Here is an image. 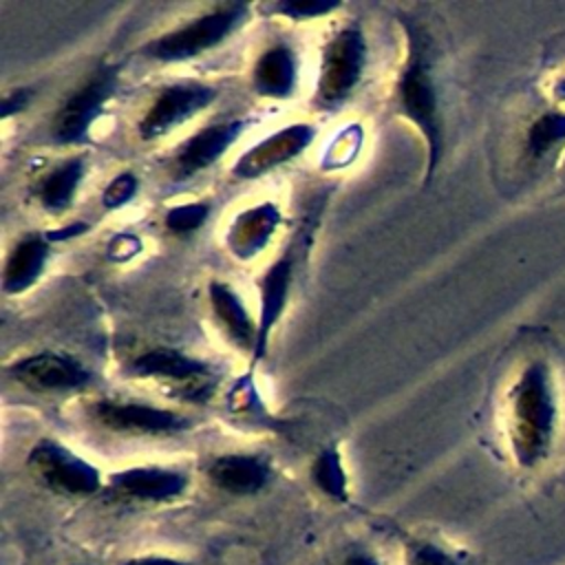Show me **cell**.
<instances>
[{
    "label": "cell",
    "instance_id": "1",
    "mask_svg": "<svg viewBox=\"0 0 565 565\" xmlns=\"http://www.w3.org/2000/svg\"><path fill=\"white\" fill-rule=\"evenodd\" d=\"M556 435V393L547 366L530 364L512 393L510 444L519 466L541 463Z\"/></svg>",
    "mask_w": 565,
    "mask_h": 565
},
{
    "label": "cell",
    "instance_id": "2",
    "mask_svg": "<svg viewBox=\"0 0 565 565\" xmlns=\"http://www.w3.org/2000/svg\"><path fill=\"white\" fill-rule=\"evenodd\" d=\"M411 53L408 62L397 82V104L402 113L424 132L428 141V179L439 163L444 132L439 117V97L435 88V79L430 75V64L426 57L424 40L415 29H408Z\"/></svg>",
    "mask_w": 565,
    "mask_h": 565
},
{
    "label": "cell",
    "instance_id": "3",
    "mask_svg": "<svg viewBox=\"0 0 565 565\" xmlns=\"http://www.w3.org/2000/svg\"><path fill=\"white\" fill-rule=\"evenodd\" d=\"M247 15V7L241 2L223 4L214 9L212 13L201 15L199 20L170 31L152 42L146 44L143 53L152 60L161 62H179V60H190L218 42H223Z\"/></svg>",
    "mask_w": 565,
    "mask_h": 565
},
{
    "label": "cell",
    "instance_id": "4",
    "mask_svg": "<svg viewBox=\"0 0 565 565\" xmlns=\"http://www.w3.org/2000/svg\"><path fill=\"white\" fill-rule=\"evenodd\" d=\"M117 68L115 66H99L60 108L53 121V137L60 143L79 141L90 124L99 117L104 104L117 90Z\"/></svg>",
    "mask_w": 565,
    "mask_h": 565
},
{
    "label": "cell",
    "instance_id": "5",
    "mask_svg": "<svg viewBox=\"0 0 565 565\" xmlns=\"http://www.w3.org/2000/svg\"><path fill=\"white\" fill-rule=\"evenodd\" d=\"M364 68V38L355 26L342 29L324 49L318 99L327 106L342 102Z\"/></svg>",
    "mask_w": 565,
    "mask_h": 565
},
{
    "label": "cell",
    "instance_id": "6",
    "mask_svg": "<svg viewBox=\"0 0 565 565\" xmlns=\"http://www.w3.org/2000/svg\"><path fill=\"white\" fill-rule=\"evenodd\" d=\"M29 463L49 488L62 494H93L102 486L99 470L93 463L55 441L38 444L29 455Z\"/></svg>",
    "mask_w": 565,
    "mask_h": 565
},
{
    "label": "cell",
    "instance_id": "7",
    "mask_svg": "<svg viewBox=\"0 0 565 565\" xmlns=\"http://www.w3.org/2000/svg\"><path fill=\"white\" fill-rule=\"evenodd\" d=\"M214 99V88L205 84H177L166 86L148 113L143 115L139 130L146 139L161 137L168 130L181 126L185 119L203 110Z\"/></svg>",
    "mask_w": 565,
    "mask_h": 565
},
{
    "label": "cell",
    "instance_id": "8",
    "mask_svg": "<svg viewBox=\"0 0 565 565\" xmlns=\"http://www.w3.org/2000/svg\"><path fill=\"white\" fill-rule=\"evenodd\" d=\"M95 417L102 426L121 433H174L188 426V419L163 408L130 402H99Z\"/></svg>",
    "mask_w": 565,
    "mask_h": 565
},
{
    "label": "cell",
    "instance_id": "9",
    "mask_svg": "<svg viewBox=\"0 0 565 565\" xmlns=\"http://www.w3.org/2000/svg\"><path fill=\"white\" fill-rule=\"evenodd\" d=\"M313 135H316V130L311 126L294 124V126L267 137L265 141L256 143L249 152H245L238 159V163L234 166V172L241 177H247V179L258 177L260 172H267L274 166L300 154L309 146Z\"/></svg>",
    "mask_w": 565,
    "mask_h": 565
},
{
    "label": "cell",
    "instance_id": "10",
    "mask_svg": "<svg viewBox=\"0 0 565 565\" xmlns=\"http://www.w3.org/2000/svg\"><path fill=\"white\" fill-rule=\"evenodd\" d=\"M243 128L245 124L236 119V121H223V124L203 128L196 135H192L174 157L177 179H188L199 170L207 168L210 163H214L236 141Z\"/></svg>",
    "mask_w": 565,
    "mask_h": 565
},
{
    "label": "cell",
    "instance_id": "11",
    "mask_svg": "<svg viewBox=\"0 0 565 565\" xmlns=\"http://www.w3.org/2000/svg\"><path fill=\"white\" fill-rule=\"evenodd\" d=\"M13 375L33 391H62L88 382V371L79 362L57 353L24 358L13 366Z\"/></svg>",
    "mask_w": 565,
    "mask_h": 565
},
{
    "label": "cell",
    "instance_id": "12",
    "mask_svg": "<svg viewBox=\"0 0 565 565\" xmlns=\"http://www.w3.org/2000/svg\"><path fill=\"white\" fill-rule=\"evenodd\" d=\"M110 486L117 494L126 499L161 503V501L177 499L185 490L188 479L177 470L146 466V468H128L113 475Z\"/></svg>",
    "mask_w": 565,
    "mask_h": 565
},
{
    "label": "cell",
    "instance_id": "13",
    "mask_svg": "<svg viewBox=\"0 0 565 565\" xmlns=\"http://www.w3.org/2000/svg\"><path fill=\"white\" fill-rule=\"evenodd\" d=\"M216 488L230 494H256L269 481V466L254 455H223L207 466Z\"/></svg>",
    "mask_w": 565,
    "mask_h": 565
},
{
    "label": "cell",
    "instance_id": "14",
    "mask_svg": "<svg viewBox=\"0 0 565 565\" xmlns=\"http://www.w3.org/2000/svg\"><path fill=\"white\" fill-rule=\"evenodd\" d=\"M291 280V265L287 258L274 263V267L260 280V320L256 329V344H254V360H260L267 349L269 331L274 329L276 320L280 318L289 291Z\"/></svg>",
    "mask_w": 565,
    "mask_h": 565
},
{
    "label": "cell",
    "instance_id": "15",
    "mask_svg": "<svg viewBox=\"0 0 565 565\" xmlns=\"http://www.w3.org/2000/svg\"><path fill=\"white\" fill-rule=\"evenodd\" d=\"M278 221H280V214L269 203L243 212L230 232L232 252L241 258L256 254L260 247H265V243L269 241Z\"/></svg>",
    "mask_w": 565,
    "mask_h": 565
},
{
    "label": "cell",
    "instance_id": "16",
    "mask_svg": "<svg viewBox=\"0 0 565 565\" xmlns=\"http://www.w3.org/2000/svg\"><path fill=\"white\" fill-rule=\"evenodd\" d=\"M130 373L139 377H170L185 382L203 377L207 373V366L172 349H152L132 360Z\"/></svg>",
    "mask_w": 565,
    "mask_h": 565
},
{
    "label": "cell",
    "instance_id": "17",
    "mask_svg": "<svg viewBox=\"0 0 565 565\" xmlns=\"http://www.w3.org/2000/svg\"><path fill=\"white\" fill-rule=\"evenodd\" d=\"M296 82V62L285 44L267 49L254 66V86L260 95L285 97Z\"/></svg>",
    "mask_w": 565,
    "mask_h": 565
},
{
    "label": "cell",
    "instance_id": "18",
    "mask_svg": "<svg viewBox=\"0 0 565 565\" xmlns=\"http://www.w3.org/2000/svg\"><path fill=\"white\" fill-rule=\"evenodd\" d=\"M46 256L49 245L42 236H26L24 241H20L4 267V289L9 294H18L31 287L42 274Z\"/></svg>",
    "mask_w": 565,
    "mask_h": 565
},
{
    "label": "cell",
    "instance_id": "19",
    "mask_svg": "<svg viewBox=\"0 0 565 565\" xmlns=\"http://www.w3.org/2000/svg\"><path fill=\"white\" fill-rule=\"evenodd\" d=\"M210 300H212L214 313L218 316L221 324L241 347L256 344V327L249 320V316H247L245 307L241 305V300L236 298V294L227 285H223L218 280L210 282Z\"/></svg>",
    "mask_w": 565,
    "mask_h": 565
},
{
    "label": "cell",
    "instance_id": "20",
    "mask_svg": "<svg viewBox=\"0 0 565 565\" xmlns=\"http://www.w3.org/2000/svg\"><path fill=\"white\" fill-rule=\"evenodd\" d=\"M84 174V161L71 159L62 166H57L51 174H46L38 185V199L46 210H64L82 181Z\"/></svg>",
    "mask_w": 565,
    "mask_h": 565
},
{
    "label": "cell",
    "instance_id": "21",
    "mask_svg": "<svg viewBox=\"0 0 565 565\" xmlns=\"http://www.w3.org/2000/svg\"><path fill=\"white\" fill-rule=\"evenodd\" d=\"M311 479L327 497L335 501L347 499V472L335 448H327L318 455L311 468Z\"/></svg>",
    "mask_w": 565,
    "mask_h": 565
},
{
    "label": "cell",
    "instance_id": "22",
    "mask_svg": "<svg viewBox=\"0 0 565 565\" xmlns=\"http://www.w3.org/2000/svg\"><path fill=\"white\" fill-rule=\"evenodd\" d=\"M207 216V205L205 203H190V205H179L172 207L166 214V227L174 234H185L196 230Z\"/></svg>",
    "mask_w": 565,
    "mask_h": 565
},
{
    "label": "cell",
    "instance_id": "23",
    "mask_svg": "<svg viewBox=\"0 0 565 565\" xmlns=\"http://www.w3.org/2000/svg\"><path fill=\"white\" fill-rule=\"evenodd\" d=\"M408 565H463V561L446 547L424 541L413 545L408 554Z\"/></svg>",
    "mask_w": 565,
    "mask_h": 565
},
{
    "label": "cell",
    "instance_id": "24",
    "mask_svg": "<svg viewBox=\"0 0 565 565\" xmlns=\"http://www.w3.org/2000/svg\"><path fill=\"white\" fill-rule=\"evenodd\" d=\"M137 188H139V181H137L135 174L124 172V174L115 177V179L110 181V185L104 190V196H102L104 207H108V210L121 207L124 203H128V201L135 196Z\"/></svg>",
    "mask_w": 565,
    "mask_h": 565
},
{
    "label": "cell",
    "instance_id": "25",
    "mask_svg": "<svg viewBox=\"0 0 565 565\" xmlns=\"http://www.w3.org/2000/svg\"><path fill=\"white\" fill-rule=\"evenodd\" d=\"M338 2H320V0H287L278 4V11L291 15V18H313L322 15L331 9H335Z\"/></svg>",
    "mask_w": 565,
    "mask_h": 565
},
{
    "label": "cell",
    "instance_id": "26",
    "mask_svg": "<svg viewBox=\"0 0 565 565\" xmlns=\"http://www.w3.org/2000/svg\"><path fill=\"white\" fill-rule=\"evenodd\" d=\"M33 93L29 88H18L15 93H11L4 102H2V117H9L11 113H18L22 110L29 102H31Z\"/></svg>",
    "mask_w": 565,
    "mask_h": 565
},
{
    "label": "cell",
    "instance_id": "27",
    "mask_svg": "<svg viewBox=\"0 0 565 565\" xmlns=\"http://www.w3.org/2000/svg\"><path fill=\"white\" fill-rule=\"evenodd\" d=\"M119 565H190L188 561L174 558V556H161V554H146V556H132L126 558Z\"/></svg>",
    "mask_w": 565,
    "mask_h": 565
},
{
    "label": "cell",
    "instance_id": "28",
    "mask_svg": "<svg viewBox=\"0 0 565 565\" xmlns=\"http://www.w3.org/2000/svg\"><path fill=\"white\" fill-rule=\"evenodd\" d=\"M340 565H382V563L377 561V556H375V554H371V552H362V550H355V552H351L349 556H344V561H342Z\"/></svg>",
    "mask_w": 565,
    "mask_h": 565
}]
</instances>
